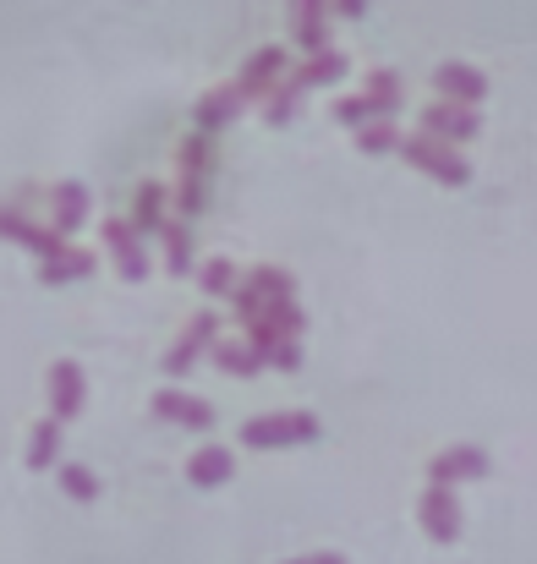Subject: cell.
Wrapping results in <instances>:
<instances>
[{
	"instance_id": "6da1fadb",
	"label": "cell",
	"mask_w": 537,
	"mask_h": 564,
	"mask_svg": "<svg viewBox=\"0 0 537 564\" xmlns=\"http://www.w3.org/2000/svg\"><path fill=\"white\" fill-rule=\"evenodd\" d=\"M400 99H406L400 72L378 66V72H367V88H362V94H341V99H335V121H341V127H352V132L373 127V121H395Z\"/></svg>"
},
{
	"instance_id": "7a4b0ae2",
	"label": "cell",
	"mask_w": 537,
	"mask_h": 564,
	"mask_svg": "<svg viewBox=\"0 0 537 564\" xmlns=\"http://www.w3.org/2000/svg\"><path fill=\"white\" fill-rule=\"evenodd\" d=\"M324 433V422L313 411H264L241 422V444L247 449H291V444H313Z\"/></svg>"
},
{
	"instance_id": "3957f363",
	"label": "cell",
	"mask_w": 537,
	"mask_h": 564,
	"mask_svg": "<svg viewBox=\"0 0 537 564\" xmlns=\"http://www.w3.org/2000/svg\"><path fill=\"white\" fill-rule=\"evenodd\" d=\"M208 171H214V138L192 132L176 154V219L203 214V203H208Z\"/></svg>"
},
{
	"instance_id": "277c9868",
	"label": "cell",
	"mask_w": 537,
	"mask_h": 564,
	"mask_svg": "<svg viewBox=\"0 0 537 564\" xmlns=\"http://www.w3.org/2000/svg\"><path fill=\"white\" fill-rule=\"evenodd\" d=\"M400 160H406V165H417L422 176L444 182V187H466V182H472V160H466L461 149L439 143V138H422V132L400 138Z\"/></svg>"
},
{
	"instance_id": "5b68a950",
	"label": "cell",
	"mask_w": 537,
	"mask_h": 564,
	"mask_svg": "<svg viewBox=\"0 0 537 564\" xmlns=\"http://www.w3.org/2000/svg\"><path fill=\"white\" fill-rule=\"evenodd\" d=\"M308 329V307H297V302H269L253 324H247V346L258 351V357H269L280 340H297Z\"/></svg>"
},
{
	"instance_id": "8992f818",
	"label": "cell",
	"mask_w": 537,
	"mask_h": 564,
	"mask_svg": "<svg viewBox=\"0 0 537 564\" xmlns=\"http://www.w3.org/2000/svg\"><path fill=\"white\" fill-rule=\"evenodd\" d=\"M488 471H494V460H488V449H477V444H450V449H439V455L428 460V482H433V488L483 482Z\"/></svg>"
},
{
	"instance_id": "52a82bcc",
	"label": "cell",
	"mask_w": 537,
	"mask_h": 564,
	"mask_svg": "<svg viewBox=\"0 0 537 564\" xmlns=\"http://www.w3.org/2000/svg\"><path fill=\"white\" fill-rule=\"evenodd\" d=\"M417 132H422V138H439V143H450V149H455V143L477 138V132H483V121H477V110H466V105L433 99V105H422Z\"/></svg>"
},
{
	"instance_id": "ba28073f",
	"label": "cell",
	"mask_w": 537,
	"mask_h": 564,
	"mask_svg": "<svg viewBox=\"0 0 537 564\" xmlns=\"http://www.w3.org/2000/svg\"><path fill=\"white\" fill-rule=\"evenodd\" d=\"M44 394H50V422H72L83 405H88V373L72 362V357H61V362H50V383H44Z\"/></svg>"
},
{
	"instance_id": "9c48e42d",
	"label": "cell",
	"mask_w": 537,
	"mask_h": 564,
	"mask_svg": "<svg viewBox=\"0 0 537 564\" xmlns=\"http://www.w3.org/2000/svg\"><path fill=\"white\" fill-rule=\"evenodd\" d=\"M214 340H219V318H214L208 307H203V313H192V318H186V329L171 340V351L160 357V362H165V373L181 378L197 357H203V351H214Z\"/></svg>"
},
{
	"instance_id": "30bf717a",
	"label": "cell",
	"mask_w": 537,
	"mask_h": 564,
	"mask_svg": "<svg viewBox=\"0 0 537 564\" xmlns=\"http://www.w3.org/2000/svg\"><path fill=\"white\" fill-rule=\"evenodd\" d=\"M461 499H455V488H422V499H417V527L433 538V543H455L461 538Z\"/></svg>"
},
{
	"instance_id": "8fae6325",
	"label": "cell",
	"mask_w": 537,
	"mask_h": 564,
	"mask_svg": "<svg viewBox=\"0 0 537 564\" xmlns=\"http://www.w3.org/2000/svg\"><path fill=\"white\" fill-rule=\"evenodd\" d=\"M0 236L6 241H17V247H28L39 263H50L55 252H66L72 241H61L44 219H33V214H22V208H0Z\"/></svg>"
},
{
	"instance_id": "7c38bea8",
	"label": "cell",
	"mask_w": 537,
	"mask_h": 564,
	"mask_svg": "<svg viewBox=\"0 0 537 564\" xmlns=\"http://www.w3.org/2000/svg\"><path fill=\"white\" fill-rule=\"evenodd\" d=\"M105 247H110V258H116V269H121V280H143L149 274V247H143V236L132 230V219L127 214H110L105 219Z\"/></svg>"
},
{
	"instance_id": "4fadbf2b",
	"label": "cell",
	"mask_w": 537,
	"mask_h": 564,
	"mask_svg": "<svg viewBox=\"0 0 537 564\" xmlns=\"http://www.w3.org/2000/svg\"><path fill=\"white\" fill-rule=\"evenodd\" d=\"M280 77H286V44H264V50H253L241 61L236 88H241V99H269Z\"/></svg>"
},
{
	"instance_id": "5bb4252c",
	"label": "cell",
	"mask_w": 537,
	"mask_h": 564,
	"mask_svg": "<svg viewBox=\"0 0 537 564\" xmlns=\"http://www.w3.org/2000/svg\"><path fill=\"white\" fill-rule=\"evenodd\" d=\"M433 88H439V99L477 110L483 94H488V77H483L477 66H466V61H439V66H433Z\"/></svg>"
},
{
	"instance_id": "9a60e30c",
	"label": "cell",
	"mask_w": 537,
	"mask_h": 564,
	"mask_svg": "<svg viewBox=\"0 0 537 564\" xmlns=\"http://www.w3.org/2000/svg\"><path fill=\"white\" fill-rule=\"evenodd\" d=\"M154 416L176 422V427H192V433H208L214 427V405L203 394H186V389H154Z\"/></svg>"
},
{
	"instance_id": "2e32d148",
	"label": "cell",
	"mask_w": 537,
	"mask_h": 564,
	"mask_svg": "<svg viewBox=\"0 0 537 564\" xmlns=\"http://www.w3.org/2000/svg\"><path fill=\"white\" fill-rule=\"evenodd\" d=\"M88 208H94V197H88L83 182H55V187H50V230L66 241L72 230L88 225Z\"/></svg>"
},
{
	"instance_id": "e0dca14e",
	"label": "cell",
	"mask_w": 537,
	"mask_h": 564,
	"mask_svg": "<svg viewBox=\"0 0 537 564\" xmlns=\"http://www.w3.org/2000/svg\"><path fill=\"white\" fill-rule=\"evenodd\" d=\"M236 477V455L225 449V444H197L192 455H186V482L192 488H219V482H230Z\"/></svg>"
},
{
	"instance_id": "ac0fdd59",
	"label": "cell",
	"mask_w": 537,
	"mask_h": 564,
	"mask_svg": "<svg viewBox=\"0 0 537 564\" xmlns=\"http://www.w3.org/2000/svg\"><path fill=\"white\" fill-rule=\"evenodd\" d=\"M291 33H297L302 55H324L330 50V11L319 0H297L291 6Z\"/></svg>"
},
{
	"instance_id": "d6986e66",
	"label": "cell",
	"mask_w": 537,
	"mask_h": 564,
	"mask_svg": "<svg viewBox=\"0 0 537 564\" xmlns=\"http://www.w3.org/2000/svg\"><path fill=\"white\" fill-rule=\"evenodd\" d=\"M241 105H247V99H241V88H236V83L208 88V94L197 99V132H203V138H214L225 121H236V116H241Z\"/></svg>"
},
{
	"instance_id": "ffe728a7",
	"label": "cell",
	"mask_w": 537,
	"mask_h": 564,
	"mask_svg": "<svg viewBox=\"0 0 537 564\" xmlns=\"http://www.w3.org/2000/svg\"><path fill=\"white\" fill-rule=\"evenodd\" d=\"M165 225H171V192H165V182H143L132 192V230L149 236V230H165Z\"/></svg>"
},
{
	"instance_id": "44dd1931",
	"label": "cell",
	"mask_w": 537,
	"mask_h": 564,
	"mask_svg": "<svg viewBox=\"0 0 537 564\" xmlns=\"http://www.w3.org/2000/svg\"><path fill=\"white\" fill-rule=\"evenodd\" d=\"M241 285L258 291L264 302H297V274H286L280 263H253V269L241 274Z\"/></svg>"
},
{
	"instance_id": "7402d4cb",
	"label": "cell",
	"mask_w": 537,
	"mask_h": 564,
	"mask_svg": "<svg viewBox=\"0 0 537 564\" xmlns=\"http://www.w3.org/2000/svg\"><path fill=\"white\" fill-rule=\"evenodd\" d=\"M88 274H94V252L88 247H66L50 263H39V280L44 285H72V280H88Z\"/></svg>"
},
{
	"instance_id": "603a6c76",
	"label": "cell",
	"mask_w": 537,
	"mask_h": 564,
	"mask_svg": "<svg viewBox=\"0 0 537 564\" xmlns=\"http://www.w3.org/2000/svg\"><path fill=\"white\" fill-rule=\"evenodd\" d=\"M214 362H219V373H230V378H258L264 373V357L247 346V335H236V340H214Z\"/></svg>"
},
{
	"instance_id": "cb8c5ba5",
	"label": "cell",
	"mask_w": 537,
	"mask_h": 564,
	"mask_svg": "<svg viewBox=\"0 0 537 564\" xmlns=\"http://www.w3.org/2000/svg\"><path fill=\"white\" fill-rule=\"evenodd\" d=\"M346 72H352V61H346V55H341L335 44H330L324 55H308V61L297 66V77H302V88H324V83H341Z\"/></svg>"
},
{
	"instance_id": "d4e9b609",
	"label": "cell",
	"mask_w": 537,
	"mask_h": 564,
	"mask_svg": "<svg viewBox=\"0 0 537 564\" xmlns=\"http://www.w3.org/2000/svg\"><path fill=\"white\" fill-rule=\"evenodd\" d=\"M302 99H308V88H302V77H297V66H291V72L275 83V94L264 99V116H269L275 127H286V121L297 116V105H302Z\"/></svg>"
},
{
	"instance_id": "484cf974",
	"label": "cell",
	"mask_w": 537,
	"mask_h": 564,
	"mask_svg": "<svg viewBox=\"0 0 537 564\" xmlns=\"http://www.w3.org/2000/svg\"><path fill=\"white\" fill-rule=\"evenodd\" d=\"M197 285H203V296H230L241 285V269L230 258H208V263H197Z\"/></svg>"
},
{
	"instance_id": "4316f807",
	"label": "cell",
	"mask_w": 537,
	"mask_h": 564,
	"mask_svg": "<svg viewBox=\"0 0 537 564\" xmlns=\"http://www.w3.org/2000/svg\"><path fill=\"white\" fill-rule=\"evenodd\" d=\"M61 460V422H39L28 438V471H44Z\"/></svg>"
},
{
	"instance_id": "83f0119b",
	"label": "cell",
	"mask_w": 537,
	"mask_h": 564,
	"mask_svg": "<svg viewBox=\"0 0 537 564\" xmlns=\"http://www.w3.org/2000/svg\"><path fill=\"white\" fill-rule=\"evenodd\" d=\"M160 236H165V269H171V274H186V269H192V230H186V219L171 214V225H165Z\"/></svg>"
},
{
	"instance_id": "f1b7e54d",
	"label": "cell",
	"mask_w": 537,
	"mask_h": 564,
	"mask_svg": "<svg viewBox=\"0 0 537 564\" xmlns=\"http://www.w3.org/2000/svg\"><path fill=\"white\" fill-rule=\"evenodd\" d=\"M357 149L362 154H400V127H395V121H373V127H362Z\"/></svg>"
},
{
	"instance_id": "f546056e",
	"label": "cell",
	"mask_w": 537,
	"mask_h": 564,
	"mask_svg": "<svg viewBox=\"0 0 537 564\" xmlns=\"http://www.w3.org/2000/svg\"><path fill=\"white\" fill-rule=\"evenodd\" d=\"M61 488H66L72 499H94V494H99L94 471H88V466H77V460H66V466H61Z\"/></svg>"
},
{
	"instance_id": "4dcf8cb0",
	"label": "cell",
	"mask_w": 537,
	"mask_h": 564,
	"mask_svg": "<svg viewBox=\"0 0 537 564\" xmlns=\"http://www.w3.org/2000/svg\"><path fill=\"white\" fill-rule=\"evenodd\" d=\"M264 368H280V373H297L302 368V340H280L269 357H264Z\"/></svg>"
},
{
	"instance_id": "1f68e13d",
	"label": "cell",
	"mask_w": 537,
	"mask_h": 564,
	"mask_svg": "<svg viewBox=\"0 0 537 564\" xmlns=\"http://www.w3.org/2000/svg\"><path fill=\"white\" fill-rule=\"evenodd\" d=\"M280 564H346V554H335V549H319V554H297V560H280Z\"/></svg>"
}]
</instances>
